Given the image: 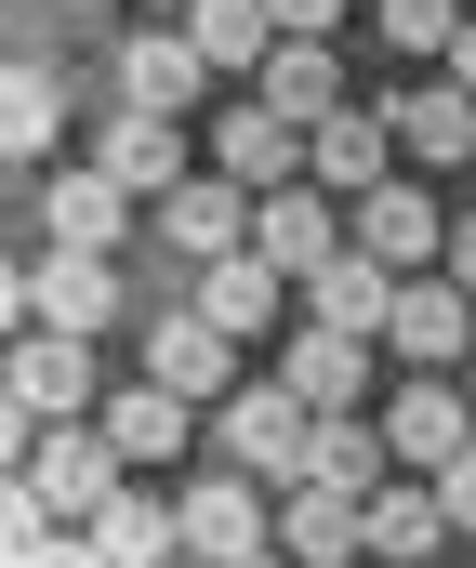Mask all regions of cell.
Here are the masks:
<instances>
[{
    "mask_svg": "<svg viewBox=\"0 0 476 568\" xmlns=\"http://www.w3.org/2000/svg\"><path fill=\"white\" fill-rule=\"evenodd\" d=\"M212 449H225V476H265V489L292 503V489H305V449H317V410L265 371V384H239V397L212 410Z\"/></svg>",
    "mask_w": 476,
    "mask_h": 568,
    "instance_id": "1",
    "label": "cell"
},
{
    "mask_svg": "<svg viewBox=\"0 0 476 568\" xmlns=\"http://www.w3.org/2000/svg\"><path fill=\"white\" fill-rule=\"evenodd\" d=\"M384 159H411V145H397V93L317 120V133H305V185H331V199H384V185H397Z\"/></svg>",
    "mask_w": 476,
    "mask_h": 568,
    "instance_id": "2",
    "label": "cell"
},
{
    "mask_svg": "<svg viewBox=\"0 0 476 568\" xmlns=\"http://www.w3.org/2000/svg\"><path fill=\"white\" fill-rule=\"evenodd\" d=\"M27 489H40L53 516H80V529H93V516H107V503L133 489V463L107 449V424H53L40 449H27Z\"/></svg>",
    "mask_w": 476,
    "mask_h": 568,
    "instance_id": "3",
    "label": "cell"
},
{
    "mask_svg": "<svg viewBox=\"0 0 476 568\" xmlns=\"http://www.w3.org/2000/svg\"><path fill=\"white\" fill-rule=\"evenodd\" d=\"M212 172H225L239 199H292V185H305V133H292L265 93H239V106H225V133H212Z\"/></svg>",
    "mask_w": 476,
    "mask_h": 568,
    "instance_id": "4",
    "label": "cell"
},
{
    "mask_svg": "<svg viewBox=\"0 0 476 568\" xmlns=\"http://www.w3.org/2000/svg\"><path fill=\"white\" fill-rule=\"evenodd\" d=\"M107 317H120V265H107V252H27V331L93 344Z\"/></svg>",
    "mask_w": 476,
    "mask_h": 568,
    "instance_id": "5",
    "label": "cell"
},
{
    "mask_svg": "<svg viewBox=\"0 0 476 568\" xmlns=\"http://www.w3.org/2000/svg\"><path fill=\"white\" fill-rule=\"evenodd\" d=\"M278 384L305 397L317 424H344V410H371V344H357V331H317V317H292V331H278Z\"/></svg>",
    "mask_w": 476,
    "mask_h": 568,
    "instance_id": "6",
    "label": "cell"
},
{
    "mask_svg": "<svg viewBox=\"0 0 476 568\" xmlns=\"http://www.w3.org/2000/svg\"><path fill=\"white\" fill-rule=\"evenodd\" d=\"M0 410H13V424H80V410H93V344L27 331V344H13V384H0Z\"/></svg>",
    "mask_w": 476,
    "mask_h": 568,
    "instance_id": "7",
    "label": "cell"
},
{
    "mask_svg": "<svg viewBox=\"0 0 476 568\" xmlns=\"http://www.w3.org/2000/svg\"><path fill=\"white\" fill-rule=\"evenodd\" d=\"M252 252H265V265H278L292 291H305L317 265H344L357 239L331 225V185H292V199H252Z\"/></svg>",
    "mask_w": 476,
    "mask_h": 568,
    "instance_id": "8",
    "label": "cell"
},
{
    "mask_svg": "<svg viewBox=\"0 0 476 568\" xmlns=\"http://www.w3.org/2000/svg\"><path fill=\"white\" fill-rule=\"evenodd\" d=\"M40 239H53V252H107V265H120V239H133V199H120L93 159H67V172L40 185Z\"/></svg>",
    "mask_w": 476,
    "mask_h": 568,
    "instance_id": "9",
    "label": "cell"
},
{
    "mask_svg": "<svg viewBox=\"0 0 476 568\" xmlns=\"http://www.w3.org/2000/svg\"><path fill=\"white\" fill-rule=\"evenodd\" d=\"M146 384H172L185 410H199V397L225 410V397H239V344H225V331L185 304V317H159V331H146Z\"/></svg>",
    "mask_w": 476,
    "mask_h": 568,
    "instance_id": "10",
    "label": "cell"
},
{
    "mask_svg": "<svg viewBox=\"0 0 476 568\" xmlns=\"http://www.w3.org/2000/svg\"><path fill=\"white\" fill-rule=\"evenodd\" d=\"M93 172H107L120 199H185V133L146 120V106H120V120L93 133Z\"/></svg>",
    "mask_w": 476,
    "mask_h": 568,
    "instance_id": "11",
    "label": "cell"
},
{
    "mask_svg": "<svg viewBox=\"0 0 476 568\" xmlns=\"http://www.w3.org/2000/svg\"><path fill=\"white\" fill-rule=\"evenodd\" d=\"M185 556L199 568H265V503H252V476H199V489H185Z\"/></svg>",
    "mask_w": 476,
    "mask_h": 568,
    "instance_id": "12",
    "label": "cell"
},
{
    "mask_svg": "<svg viewBox=\"0 0 476 568\" xmlns=\"http://www.w3.org/2000/svg\"><path fill=\"white\" fill-rule=\"evenodd\" d=\"M252 93H265V106H278L292 133H317V120H344V106H357V93H344V53H331V40H278Z\"/></svg>",
    "mask_w": 476,
    "mask_h": 568,
    "instance_id": "13",
    "label": "cell"
},
{
    "mask_svg": "<svg viewBox=\"0 0 476 568\" xmlns=\"http://www.w3.org/2000/svg\"><path fill=\"white\" fill-rule=\"evenodd\" d=\"M199 317H212L225 344H265V331L292 317V278H278L265 252H239V265H199Z\"/></svg>",
    "mask_w": 476,
    "mask_h": 568,
    "instance_id": "14",
    "label": "cell"
},
{
    "mask_svg": "<svg viewBox=\"0 0 476 568\" xmlns=\"http://www.w3.org/2000/svg\"><path fill=\"white\" fill-rule=\"evenodd\" d=\"M384 344H397V357L437 384L450 357H476V304H464L450 278H411V291H397V331H384Z\"/></svg>",
    "mask_w": 476,
    "mask_h": 568,
    "instance_id": "15",
    "label": "cell"
},
{
    "mask_svg": "<svg viewBox=\"0 0 476 568\" xmlns=\"http://www.w3.org/2000/svg\"><path fill=\"white\" fill-rule=\"evenodd\" d=\"M397 291H411V278H384L371 252H344V265H317V278H305V317H317V331L384 344V331H397Z\"/></svg>",
    "mask_w": 476,
    "mask_h": 568,
    "instance_id": "16",
    "label": "cell"
},
{
    "mask_svg": "<svg viewBox=\"0 0 476 568\" xmlns=\"http://www.w3.org/2000/svg\"><path fill=\"white\" fill-rule=\"evenodd\" d=\"M278 556H292V568H357V556H371V503L292 489V503H278Z\"/></svg>",
    "mask_w": 476,
    "mask_h": 568,
    "instance_id": "17",
    "label": "cell"
},
{
    "mask_svg": "<svg viewBox=\"0 0 476 568\" xmlns=\"http://www.w3.org/2000/svg\"><path fill=\"white\" fill-rule=\"evenodd\" d=\"M159 239L185 252V265H239L252 252V199L212 172V185H185V199H159Z\"/></svg>",
    "mask_w": 476,
    "mask_h": 568,
    "instance_id": "18",
    "label": "cell"
},
{
    "mask_svg": "<svg viewBox=\"0 0 476 568\" xmlns=\"http://www.w3.org/2000/svg\"><path fill=\"white\" fill-rule=\"evenodd\" d=\"M357 252H371L384 278H411L424 252L450 265V225H437V199H424V185H384V199H357Z\"/></svg>",
    "mask_w": 476,
    "mask_h": 568,
    "instance_id": "19",
    "label": "cell"
},
{
    "mask_svg": "<svg viewBox=\"0 0 476 568\" xmlns=\"http://www.w3.org/2000/svg\"><path fill=\"white\" fill-rule=\"evenodd\" d=\"M199 80H212V67H199V40H185V27H172V40H120V106H146V120H185V106H199Z\"/></svg>",
    "mask_w": 476,
    "mask_h": 568,
    "instance_id": "20",
    "label": "cell"
},
{
    "mask_svg": "<svg viewBox=\"0 0 476 568\" xmlns=\"http://www.w3.org/2000/svg\"><path fill=\"white\" fill-rule=\"evenodd\" d=\"M450 542V503H437V476H397V489H371V556L384 568H437Z\"/></svg>",
    "mask_w": 476,
    "mask_h": 568,
    "instance_id": "21",
    "label": "cell"
},
{
    "mask_svg": "<svg viewBox=\"0 0 476 568\" xmlns=\"http://www.w3.org/2000/svg\"><path fill=\"white\" fill-rule=\"evenodd\" d=\"M384 449H397V463H424V476H450V463L476 449V424H464V397H450V384H411V397L384 410Z\"/></svg>",
    "mask_w": 476,
    "mask_h": 568,
    "instance_id": "22",
    "label": "cell"
},
{
    "mask_svg": "<svg viewBox=\"0 0 476 568\" xmlns=\"http://www.w3.org/2000/svg\"><path fill=\"white\" fill-rule=\"evenodd\" d=\"M93 556H107V568H172V556H185V503H159V489H120V503L93 516Z\"/></svg>",
    "mask_w": 476,
    "mask_h": 568,
    "instance_id": "23",
    "label": "cell"
},
{
    "mask_svg": "<svg viewBox=\"0 0 476 568\" xmlns=\"http://www.w3.org/2000/svg\"><path fill=\"white\" fill-rule=\"evenodd\" d=\"M185 40H199V67H212V80H265L278 13H265V0H199V13H185Z\"/></svg>",
    "mask_w": 476,
    "mask_h": 568,
    "instance_id": "24",
    "label": "cell"
},
{
    "mask_svg": "<svg viewBox=\"0 0 476 568\" xmlns=\"http://www.w3.org/2000/svg\"><path fill=\"white\" fill-rule=\"evenodd\" d=\"M185 436H199V410H185L172 384H120V397H107V449H120V463H185Z\"/></svg>",
    "mask_w": 476,
    "mask_h": 568,
    "instance_id": "25",
    "label": "cell"
},
{
    "mask_svg": "<svg viewBox=\"0 0 476 568\" xmlns=\"http://www.w3.org/2000/svg\"><path fill=\"white\" fill-rule=\"evenodd\" d=\"M53 133H67V80H53L40 53H13V67H0V145L40 172V159H53Z\"/></svg>",
    "mask_w": 476,
    "mask_h": 568,
    "instance_id": "26",
    "label": "cell"
},
{
    "mask_svg": "<svg viewBox=\"0 0 476 568\" xmlns=\"http://www.w3.org/2000/svg\"><path fill=\"white\" fill-rule=\"evenodd\" d=\"M384 463H397V449H384V424H371V410H344V424H317L305 489H344V503H371V489H397Z\"/></svg>",
    "mask_w": 476,
    "mask_h": 568,
    "instance_id": "27",
    "label": "cell"
},
{
    "mask_svg": "<svg viewBox=\"0 0 476 568\" xmlns=\"http://www.w3.org/2000/svg\"><path fill=\"white\" fill-rule=\"evenodd\" d=\"M397 145H411V159H464V172H476V93L411 80V93H397Z\"/></svg>",
    "mask_w": 476,
    "mask_h": 568,
    "instance_id": "28",
    "label": "cell"
},
{
    "mask_svg": "<svg viewBox=\"0 0 476 568\" xmlns=\"http://www.w3.org/2000/svg\"><path fill=\"white\" fill-rule=\"evenodd\" d=\"M371 27H384L397 53H437V67H450V40H464L476 13H464V0H371Z\"/></svg>",
    "mask_w": 476,
    "mask_h": 568,
    "instance_id": "29",
    "label": "cell"
},
{
    "mask_svg": "<svg viewBox=\"0 0 476 568\" xmlns=\"http://www.w3.org/2000/svg\"><path fill=\"white\" fill-rule=\"evenodd\" d=\"M13 568H107V556H93V529H40V542H13Z\"/></svg>",
    "mask_w": 476,
    "mask_h": 568,
    "instance_id": "30",
    "label": "cell"
},
{
    "mask_svg": "<svg viewBox=\"0 0 476 568\" xmlns=\"http://www.w3.org/2000/svg\"><path fill=\"white\" fill-rule=\"evenodd\" d=\"M265 13H278V40H331L344 27V0H265Z\"/></svg>",
    "mask_w": 476,
    "mask_h": 568,
    "instance_id": "31",
    "label": "cell"
},
{
    "mask_svg": "<svg viewBox=\"0 0 476 568\" xmlns=\"http://www.w3.org/2000/svg\"><path fill=\"white\" fill-rule=\"evenodd\" d=\"M437 503H450V529H476V449L450 463V476H437Z\"/></svg>",
    "mask_w": 476,
    "mask_h": 568,
    "instance_id": "32",
    "label": "cell"
},
{
    "mask_svg": "<svg viewBox=\"0 0 476 568\" xmlns=\"http://www.w3.org/2000/svg\"><path fill=\"white\" fill-rule=\"evenodd\" d=\"M450 291H464V304H476V212H464V225H450Z\"/></svg>",
    "mask_w": 476,
    "mask_h": 568,
    "instance_id": "33",
    "label": "cell"
},
{
    "mask_svg": "<svg viewBox=\"0 0 476 568\" xmlns=\"http://www.w3.org/2000/svg\"><path fill=\"white\" fill-rule=\"evenodd\" d=\"M437 80H450V93H476V27L450 40V67H437Z\"/></svg>",
    "mask_w": 476,
    "mask_h": 568,
    "instance_id": "34",
    "label": "cell"
},
{
    "mask_svg": "<svg viewBox=\"0 0 476 568\" xmlns=\"http://www.w3.org/2000/svg\"><path fill=\"white\" fill-rule=\"evenodd\" d=\"M67 13H107V0H67Z\"/></svg>",
    "mask_w": 476,
    "mask_h": 568,
    "instance_id": "35",
    "label": "cell"
},
{
    "mask_svg": "<svg viewBox=\"0 0 476 568\" xmlns=\"http://www.w3.org/2000/svg\"><path fill=\"white\" fill-rule=\"evenodd\" d=\"M464 13H476V0H464Z\"/></svg>",
    "mask_w": 476,
    "mask_h": 568,
    "instance_id": "36",
    "label": "cell"
}]
</instances>
